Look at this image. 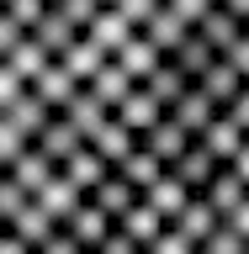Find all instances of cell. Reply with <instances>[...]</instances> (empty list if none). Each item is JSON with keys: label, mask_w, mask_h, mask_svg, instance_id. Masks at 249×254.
<instances>
[{"label": "cell", "mask_w": 249, "mask_h": 254, "mask_svg": "<svg viewBox=\"0 0 249 254\" xmlns=\"http://www.w3.org/2000/svg\"><path fill=\"white\" fill-rule=\"evenodd\" d=\"M80 201H85V196H80V190L69 186V180H64L59 170H53V175L43 180V186L32 190V206H37V212H43V217L53 222V228H64V222L75 217V212H80Z\"/></svg>", "instance_id": "cell-1"}, {"label": "cell", "mask_w": 249, "mask_h": 254, "mask_svg": "<svg viewBox=\"0 0 249 254\" xmlns=\"http://www.w3.org/2000/svg\"><path fill=\"white\" fill-rule=\"evenodd\" d=\"M111 122H117V127H127L133 138H143L149 127H159V122H165V106H159L154 95L143 90V85H133V90H127L122 101H117V111H111Z\"/></svg>", "instance_id": "cell-2"}, {"label": "cell", "mask_w": 249, "mask_h": 254, "mask_svg": "<svg viewBox=\"0 0 249 254\" xmlns=\"http://www.w3.org/2000/svg\"><path fill=\"white\" fill-rule=\"evenodd\" d=\"M165 117H170L175 127H180V132H186L191 143L202 138L207 127H212V117H218V106H212V101H207L202 90H196V85H186V95H180V101H175L170 111H165Z\"/></svg>", "instance_id": "cell-3"}, {"label": "cell", "mask_w": 249, "mask_h": 254, "mask_svg": "<svg viewBox=\"0 0 249 254\" xmlns=\"http://www.w3.org/2000/svg\"><path fill=\"white\" fill-rule=\"evenodd\" d=\"M127 37H133V27H127V21H122L117 11H111V5H101V11L90 16V27L80 32V43H90L95 53H101V59H111V53H117V48H122Z\"/></svg>", "instance_id": "cell-4"}, {"label": "cell", "mask_w": 249, "mask_h": 254, "mask_svg": "<svg viewBox=\"0 0 249 254\" xmlns=\"http://www.w3.org/2000/svg\"><path fill=\"white\" fill-rule=\"evenodd\" d=\"M165 175H170L175 186H186V196H202V190H207V180L218 175V164H212V154H207L202 143H191V148H186L180 159H175V164H170Z\"/></svg>", "instance_id": "cell-5"}, {"label": "cell", "mask_w": 249, "mask_h": 254, "mask_svg": "<svg viewBox=\"0 0 249 254\" xmlns=\"http://www.w3.org/2000/svg\"><path fill=\"white\" fill-rule=\"evenodd\" d=\"M32 148H37V154H43L48 164L59 170V164H64L69 154H75V148H85V138H80V132H75L69 122H64V117H48V127L37 132V138H32Z\"/></svg>", "instance_id": "cell-6"}, {"label": "cell", "mask_w": 249, "mask_h": 254, "mask_svg": "<svg viewBox=\"0 0 249 254\" xmlns=\"http://www.w3.org/2000/svg\"><path fill=\"white\" fill-rule=\"evenodd\" d=\"M85 148H90V154H101V164H106V170H117V164H122L133 148H138V138H133L127 127H117V122L106 117V122L95 127L90 138H85Z\"/></svg>", "instance_id": "cell-7"}, {"label": "cell", "mask_w": 249, "mask_h": 254, "mask_svg": "<svg viewBox=\"0 0 249 254\" xmlns=\"http://www.w3.org/2000/svg\"><path fill=\"white\" fill-rule=\"evenodd\" d=\"M27 37H32V43H37V48H43L48 59H59V53H69V48H75V43H80V32H75V27H69V21H64V16H59V11H53V5H48V11H43V16H37V27H32V32H27Z\"/></svg>", "instance_id": "cell-8"}, {"label": "cell", "mask_w": 249, "mask_h": 254, "mask_svg": "<svg viewBox=\"0 0 249 254\" xmlns=\"http://www.w3.org/2000/svg\"><path fill=\"white\" fill-rule=\"evenodd\" d=\"M138 148H143V154H149V159H159L165 170H170L175 159H180V154H186V148H191V138H186V132H180V127L170 122V117H165V122H159V127H149V132H143V138H138Z\"/></svg>", "instance_id": "cell-9"}, {"label": "cell", "mask_w": 249, "mask_h": 254, "mask_svg": "<svg viewBox=\"0 0 249 254\" xmlns=\"http://www.w3.org/2000/svg\"><path fill=\"white\" fill-rule=\"evenodd\" d=\"M111 64H117V69H122V74H127V85H143V79L154 74V69H159V64H165V59H159L154 48H149V43H143V37H138V32H133V37H127V43L117 48V53H111Z\"/></svg>", "instance_id": "cell-10"}, {"label": "cell", "mask_w": 249, "mask_h": 254, "mask_svg": "<svg viewBox=\"0 0 249 254\" xmlns=\"http://www.w3.org/2000/svg\"><path fill=\"white\" fill-rule=\"evenodd\" d=\"M59 175H64V180H69L75 190H80V196H90V190L101 186V180H106L111 170L101 164V154H90V148H75V154H69V159L59 164Z\"/></svg>", "instance_id": "cell-11"}, {"label": "cell", "mask_w": 249, "mask_h": 254, "mask_svg": "<svg viewBox=\"0 0 249 254\" xmlns=\"http://www.w3.org/2000/svg\"><path fill=\"white\" fill-rule=\"evenodd\" d=\"M202 201L212 206V217H218V222H228V217H234V212H239V206L249 201V190L239 186V180H234V175H228V170H218V175H212V180H207Z\"/></svg>", "instance_id": "cell-12"}, {"label": "cell", "mask_w": 249, "mask_h": 254, "mask_svg": "<svg viewBox=\"0 0 249 254\" xmlns=\"http://www.w3.org/2000/svg\"><path fill=\"white\" fill-rule=\"evenodd\" d=\"M138 201H143V206H149V212H154V217H159V222H165V228H170V222H175V217H180V206H186V201H191V196H186V186H175L170 175H159V180H154V186H149V190H143Z\"/></svg>", "instance_id": "cell-13"}, {"label": "cell", "mask_w": 249, "mask_h": 254, "mask_svg": "<svg viewBox=\"0 0 249 254\" xmlns=\"http://www.w3.org/2000/svg\"><path fill=\"white\" fill-rule=\"evenodd\" d=\"M0 117H5V122H11L16 127V132H21V138H37V132H43V127H48V117H53V111H48L43 106V101H37V95H32V90H21V95H16V101H11V106H5V111H0Z\"/></svg>", "instance_id": "cell-14"}, {"label": "cell", "mask_w": 249, "mask_h": 254, "mask_svg": "<svg viewBox=\"0 0 249 254\" xmlns=\"http://www.w3.org/2000/svg\"><path fill=\"white\" fill-rule=\"evenodd\" d=\"M196 37H202V43H207V48H212V53L223 59V53H228V48H234L239 37H244V27H239V21H234L228 11H223V5H212V11H207L202 21H196Z\"/></svg>", "instance_id": "cell-15"}, {"label": "cell", "mask_w": 249, "mask_h": 254, "mask_svg": "<svg viewBox=\"0 0 249 254\" xmlns=\"http://www.w3.org/2000/svg\"><path fill=\"white\" fill-rule=\"evenodd\" d=\"M64 233H69V238L80 244V254H95V244H101V238L111 233V217H101V212H95L90 201H80V212H75L69 222H64Z\"/></svg>", "instance_id": "cell-16"}, {"label": "cell", "mask_w": 249, "mask_h": 254, "mask_svg": "<svg viewBox=\"0 0 249 254\" xmlns=\"http://www.w3.org/2000/svg\"><path fill=\"white\" fill-rule=\"evenodd\" d=\"M85 201L95 206V212H101V217H111V228H117V217H122L127 206L138 201V190L127 186V180H117V175H106V180H101V186L90 190V196H85Z\"/></svg>", "instance_id": "cell-17"}, {"label": "cell", "mask_w": 249, "mask_h": 254, "mask_svg": "<svg viewBox=\"0 0 249 254\" xmlns=\"http://www.w3.org/2000/svg\"><path fill=\"white\" fill-rule=\"evenodd\" d=\"M27 90H32V95H37V101H43V106H48V111H53V117H59V111H64V106H69V95H75V90H80V85H75V79H69V74H64L59 64H48V69H43V74H37V79H32Z\"/></svg>", "instance_id": "cell-18"}, {"label": "cell", "mask_w": 249, "mask_h": 254, "mask_svg": "<svg viewBox=\"0 0 249 254\" xmlns=\"http://www.w3.org/2000/svg\"><path fill=\"white\" fill-rule=\"evenodd\" d=\"M5 233H11L16 238V244H27V249L32 254H37V249H43V244H48V238H53V233H59V228H53V222H48L43 217V212H37V206H21V212H16V217L11 222H5Z\"/></svg>", "instance_id": "cell-19"}, {"label": "cell", "mask_w": 249, "mask_h": 254, "mask_svg": "<svg viewBox=\"0 0 249 254\" xmlns=\"http://www.w3.org/2000/svg\"><path fill=\"white\" fill-rule=\"evenodd\" d=\"M170 228H175L180 238H186V244H196V249H202L207 238H212V228H218V217H212V206H207L202 196H191V201L180 206V217H175Z\"/></svg>", "instance_id": "cell-20"}, {"label": "cell", "mask_w": 249, "mask_h": 254, "mask_svg": "<svg viewBox=\"0 0 249 254\" xmlns=\"http://www.w3.org/2000/svg\"><path fill=\"white\" fill-rule=\"evenodd\" d=\"M59 117H64V122H69V127H75L80 138H90L95 127H101V122H106V117H111V111L101 106V101H95L90 90H75V95H69V106H64Z\"/></svg>", "instance_id": "cell-21"}, {"label": "cell", "mask_w": 249, "mask_h": 254, "mask_svg": "<svg viewBox=\"0 0 249 254\" xmlns=\"http://www.w3.org/2000/svg\"><path fill=\"white\" fill-rule=\"evenodd\" d=\"M117 233H122V238H133V244H138V254H143V249H149V244H154L159 233H165V222H159V217H154V212H149L143 201H133V206L122 212V217H117Z\"/></svg>", "instance_id": "cell-22"}, {"label": "cell", "mask_w": 249, "mask_h": 254, "mask_svg": "<svg viewBox=\"0 0 249 254\" xmlns=\"http://www.w3.org/2000/svg\"><path fill=\"white\" fill-rule=\"evenodd\" d=\"M48 175H53V164H48V159L37 154V148H27V154H16V159H11V170H5V180H11V186H16V190H21V196L32 201V190L43 186Z\"/></svg>", "instance_id": "cell-23"}, {"label": "cell", "mask_w": 249, "mask_h": 254, "mask_svg": "<svg viewBox=\"0 0 249 254\" xmlns=\"http://www.w3.org/2000/svg\"><path fill=\"white\" fill-rule=\"evenodd\" d=\"M170 64H175V69H180V74L191 79V85H196V79H202L207 69L218 64V53H212V48H207L202 37H196V32H186V43H180V48L170 53Z\"/></svg>", "instance_id": "cell-24"}, {"label": "cell", "mask_w": 249, "mask_h": 254, "mask_svg": "<svg viewBox=\"0 0 249 254\" xmlns=\"http://www.w3.org/2000/svg\"><path fill=\"white\" fill-rule=\"evenodd\" d=\"M196 90H202V95H207V101H212L218 111H228V101H234V95L244 90V79H239L234 69H228V64L218 59V64H212V69L202 74V79H196Z\"/></svg>", "instance_id": "cell-25"}, {"label": "cell", "mask_w": 249, "mask_h": 254, "mask_svg": "<svg viewBox=\"0 0 249 254\" xmlns=\"http://www.w3.org/2000/svg\"><path fill=\"white\" fill-rule=\"evenodd\" d=\"M196 143H202L207 154H212V164L223 170V164H228V159L239 154V143H244V132H239V127L228 122V117H212V127H207V132H202Z\"/></svg>", "instance_id": "cell-26"}, {"label": "cell", "mask_w": 249, "mask_h": 254, "mask_svg": "<svg viewBox=\"0 0 249 254\" xmlns=\"http://www.w3.org/2000/svg\"><path fill=\"white\" fill-rule=\"evenodd\" d=\"M0 64H5V69H11V74L21 79V85H32V79L43 74V69H48L53 59H48V53H43L37 43H32V37H21V43H16V48H11V53H5Z\"/></svg>", "instance_id": "cell-27"}, {"label": "cell", "mask_w": 249, "mask_h": 254, "mask_svg": "<svg viewBox=\"0 0 249 254\" xmlns=\"http://www.w3.org/2000/svg\"><path fill=\"white\" fill-rule=\"evenodd\" d=\"M186 85H191V79L180 74V69H175L170 59H165V64H159V69H154V74L143 79V90L154 95V101H159V106H165V111H170L175 101H180V95H186Z\"/></svg>", "instance_id": "cell-28"}, {"label": "cell", "mask_w": 249, "mask_h": 254, "mask_svg": "<svg viewBox=\"0 0 249 254\" xmlns=\"http://www.w3.org/2000/svg\"><path fill=\"white\" fill-rule=\"evenodd\" d=\"M111 175H117V180H127V186H133V190L143 196V190H149V186L159 180V175H165V164H159V159H149L143 148H133V154H127V159H122V164H117Z\"/></svg>", "instance_id": "cell-29"}, {"label": "cell", "mask_w": 249, "mask_h": 254, "mask_svg": "<svg viewBox=\"0 0 249 254\" xmlns=\"http://www.w3.org/2000/svg\"><path fill=\"white\" fill-rule=\"evenodd\" d=\"M53 64H59L64 74L75 79L80 90H85V85H90V79H95V69H101V64H106V59H101V53H95L90 43H75V48H69V53H59V59H53Z\"/></svg>", "instance_id": "cell-30"}, {"label": "cell", "mask_w": 249, "mask_h": 254, "mask_svg": "<svg viewBox=\"0 0 249 254\" xmlns=\"http://www.w3.org/2000/svg\"><path fill=\"white\" fill-rule=\"evenodd\" d=\"M85 90H90V95H95V101H101L106 111H117V101H122V95L133 90V85H127V74H122V69H117V64L106 59L101 69H95V79L85 85Z\"/></svg>", "instance_id": "cell-31"}, {"label": "cell", "mask_w": 249, "mask_h": 254, "mask_svg": "<svg viewBox=\"0 0 249 254\" xmlns=\"http://www.w3.org/2000/svg\"><path fill=\"white\" fill-rule=\"evenodd\" d=\"M0 11L11 16V21H16V32H21V37H27V32L37 27V16H43L48 5H43V0H5V5H0Z\"/></svg>", "instance_id": "cell-32"}, {"label": "cell", "mask_w": 249, "mask_h": 254, "mask_svg": "<svg viewBox=\"0 0 249 254\" xmlns=\"http://www.w3.org/2000/svg\"><path fill=\"white\" fill-rule=\"evenodd\" d=\"M53 11H59V16H64V21H69L75 32H85V27H90V16L101 11V0H59Z\"/></svg>", "instance_id": "cell-33"}, {"label": "cell", "mask_w": 249, "mask_h": 254, "mask_svg": "<svg viewBox=\"0 0 249 254\" xmlns=\"http://www.w3.org/2000/svg\"><path fill=\"white\" fill-rule=\"evenodd\" d=\"M212 5H218V0H165V11H170L175 21H186L191 32H196V21H202V16L212 11Z\"/></svg>", "instance_id": "cell-34"}, {"label": "cell", "mask_w": 249, "mask_h": 254, "mask_svg": "<svg viewBox=\"0 0 249 254\" xmlns=\"http://www.w3.org/2000/svg\"><path fill=\"white\" fill-rule=\"evenodd\" d=\"M196 254H249V244H244V238H234V233L218 222V228H212V238H207Z\"/></svg>", "instance_id": "cell-35"}, {"label": "cell", "mask_w": 249, "mask_h": 254, "mask_svg": "<svg viewBox=\"0 0 249 254\" xmlns=\"http://www.w3.org/2000/svg\"><path fill=\"white\" fill-rule=\"evenodd\" d=\"M27 148H32V143L21 138V132H16L5 117H0V170H11V159H16V154H27Z\"/></svg>", "instance_id": "cell-36"}, {"label": "cell", "mask_w": 249, "mask_h": 254, "mask_svg": "<svg viewBox=\"0 0 249 254\" xmlns=\"http://www.w3.org/2000/svg\"><path fill=\"white\" fill-rule=\"evenodd\" d=\"M111 11H117V16H122V21H127V27L138 32L143 21H149V16L159 11V0H117V5H111Z\"/></svg>", "instance_id": "cell-37"}, {"label": "cell", "mask_w": 249, "mask_h": 254, "mask_svg": "<svg viewBox=\"0 0 249 254\" xmlns=\"http://www.w3.org/2000/svg\"><path fill=\"white\" fill-rule=\"evenodd\" d=\"M143 254H196V244H186V238L175 233V228H165V233H159V238H154V244H149Z\"/></svg>", "instance_id": "cell-38"}, {"label": "cell", "mask_w": 249, "mask_h": 254, "mask_svg": "<svg viewBox=\"0 0 249 254\" xmlns=\"http://www.w3.org/2000/svg\"><path fill=\"white\" fill-rule=\"evenodd\" d=\"M21 206H27V196H21V190H16L11 180L0 175V228H5V222H11L16 212H21Z\"/></svg>", "instance_id": "cell-39"}, {"label": "cell", "mask_w": 249, "mask_h": 254, "mask_svg": "<svg viewBox=\"0 0 249 254\" xmlns=\"http://www.w3.org/2000/svg\"><path fill=\"white\" fill-rule=\"evenodd\" d=\"M218 117H228V122H234L239 132L249 138V85H244V90L234 95V101H228V111H218Z\"/></svg>", "instance_id": "cell-40"}, {"label": "cell", "mask_w": 249, "mask_h": 254, "mask_svg": "<svg viewBox=\"0 0 249 254\" xmlns=\"http://www.w3.org/2000/svg\"><path fill=\"white\" fill-rule=\"evenodd\" d=\"M223 64H228V69H234V74L249 85V37H239V43L228 48V53H223Z\"/></svg>", "instance_id": "cell-41"}, {"label": "cell", "mask_w": 249, "mask_h": 254, "mask_svg": "<svg viewBox=\"0 0 249 254\" xmlns=\"http://www.w3.org/2000/svg\"><path fill=\"white\" fill-rule=\"evenodd\" d=\"M223 170H228V175H234V180H239V186H244V190H249V138H244V143H239V154H234V159H228V164H223Z\"/></svg>", "instance_id": "cell-42"}, {"label": "cell", "mask_w": 249, "mask_h": 254, "mask_svg": "<svg viewBox=\"0 0 249 254\" xmlns=\"http://www.w3.org/2000/svg\"><path fill=\"white\" fill-rule=\"evenodd\" d=\"M95 254H138V244H133V238H122L117 228H111V233L95 244Z\"/></svg>", "instance_id": "cell-43"}, {"label": "cell", "mask_w": 249, "mask_h": 254, "mask_svg": "<svg viewBox=\"0 0 249 254\" xmlns=\"http://www.w3.org/2000/svg\"><path fill=\"white\" fill-rule=\"evenodd\" d=\"M21 90H27V85H21V79H16L11 69H5V64H0V111L11 106V101H16V95H21Z\"/></svg>", "instance_id": "cell-44"}, {"label": "cell", "mask_w": 249, "mask_h": 254, "mask_svg": "<svg viewBox=\"0 0 249 254\" xmlns=\"http://www.w3.org/2000/svg\"><path fill=\"white\" fill-rule=\"evenodd\" d=\"M37 254H80V244H75V238H69V233H64V228H59V233L48 238V244H43V249H37Z\"/></svg>", "instance_id": "cell-45"}, {"label": "cell", "mask_w": 249, "mask_h": 254, "mask_svg": "<svg viewBox=\"0 0 249 254\" xmlns=\"http://www.w3.org/2000/svg\"><path fill=\"white\" fill-rule=\"evenodd\" d=\"M16 43H21V32H16V21H11V16L0 11V59H5V53H11Z\"/></svg>", "instance_id": "cell-46"}, {"label": "cell", "mask_w": 249, "mask_h": 254, "mask_svg": "<svg viewBox=\"0 0 249 254\" xmlns=\"http://www.w3.org/2000/svg\"><path fill=\"white\" fill-rule=\"evenodd\" d=\"M223 228H228V233H234V238H244V244H249V201L239 206V212H234V217H228V222H223Z\"/></svg>", "instance_id": "cell-47"}, {"label": "cell", "mask_w": 249, "mask_h": 254, "mask_svg": "<svg viewBox=\"0 0 249 254\" xmlns=\"http://www.w3.org/2000/svg\"><path fill=\"white\" fill-rule=\"evenodd\" d=\"M218 5H223V11H228V16H234L239 27H244V21H249V0H218Z\"/></svg>", "instance_id": "cell-48"}, {"label": "cell", "mask_w": 249, "mask_h": 254, "mask_svg": "<svg viewBox=\"0 0 249 254\" xmlns=\"http://www.w3.org/2000/svg\"><path fill=\"white\" fill-rule=\"evenodd\" d=\"M0 254H32V249H27V244H16L11 233H0Z\"/></svg>", "instance_id": "cell-49"}, {"label": "cell", "mask_w": 249, "mask_h": 254, "mask_svg": "<svg viewBox=\"0 0 249 254\" xmlns=\"http://www.w3.org/2000/svg\"><path fill=\"white\" fill-rule=\"evenodd\" d=\"M43 5H59V0H43Z\"/></svg>", "instance_id": "cell-50"}, {"label": "cell", "mask_w": 249, "mask_h": 254, "mask_svg": "<svg viewBox=\"0 0 249 254\" xmlns=\"http://www.w3.org/2000/svg\"><path fill=\"white\" fill-rule=\"evenodd\" d=\"M101 5H117V0H101Z\"/></svg>", "instance_id": "cell-51"}, {"label": "cell", "mask_w": 249, "mask_h": 254, "mask_svg": "<svg viewBox=\"0 0 249 254\" xmlns=\"http://www.w3.org/2000/svg\"><path fill=\"white\" fill-rule=\"evenodd\" d=\"M244 37H249V21H244Z\"/></svg>", "instance_id": "cell-52"}, {"label": "cell", "mask_w": 249, "mask_h": 254, "mask_svg": "<svg viewBox=\"0 0 249 254\" xmlns=\"http://www.w3.org/2000/svg\"><path fill=\"white\" fill-rule=\"evenodd\" d=\"M159 5H165V0H159Z\"/></svg>", "instance_id": "cell-53"}, {"label": "cell", "mask_w": 249, "mask_h": 254, "mask_svg": "<svg viewBox=\"0 0 249 254\" xmlns=\"http://www.w3.org/2000/svg\"><path fill=\"white\" fill-rule=\"evenodd\" d=\"M0 5H5V0H0Z\"/></svg>", "instance_id": "cell-54"}, {"label": "cell", "mask_w": 249, "mask_h": 254, "mask_svg": "<svg viewBox=\"0 0 249 254\" xmlns=\"http://www.w3.org/2000/svg\"><path fill=\"white\" fill-rule=\"evenodd\" d=\"M0 233H5V228H0Z\"/></svg>", "instance_id": "cell-55"}, {"label": "cell", "mask_w": 249, "mask_h": 254, "mask_svg": "<svg viewBox=\"0 0 249 254\" xmlns=\"http://www.w3.org/2000/svg\"><path fill=\"white\" fill-rule=\"evenodd\" d=\"M0 175H5V170H0Z\"/></svg>", "instance_id": "cell-56"}]
</instances>
